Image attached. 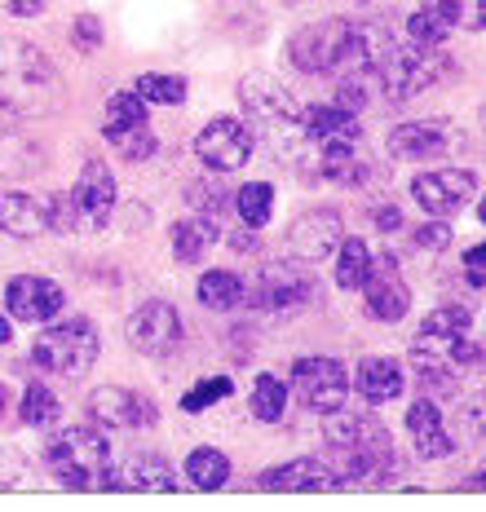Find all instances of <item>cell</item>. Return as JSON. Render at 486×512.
I'll list each match as a JSON object with an SVG mask.
<instances>
[{
	"mask_svg": "<svg viewBox=\"0 0 486 512\" xmlns=\"http://www.w3.org/2000/svg\"><path fill=\"white\" fill-rule=\"evenodd\" d=\"M327 464L341 477V486H385L403 473L398 446L389 429L372 415H327L323 424Z\"/></svg>",
	"mask_w": 486,
	"mask_h": 512,
	"instance_id": "cell-1",
	"label": "cell"
},
{
	"mask_svg": "<svg viewBox=\"0 0 486 512\" xmlns=\"http://www.w3.org/2000/svg\"><path fill=\"white\" fill-rule=\"evenodd\" d=\"M380 40L372 27L350 23V18H327V23L301 27L297 36L288 40L283 58L292 62L305 76H376V53Z\"/></svg>",
	"mask_w": 486,
	"mask_h": 512,
	"instance_id": "cell-2",
	"label": "cell"
},
{
	"mask_svg": "<svg viewBox=\"0 0 486 512\" xmlns=\"http://www.w3.org/2000/svg\"><path fill=\"white\" fill-rule=\"evenodd\" d=\"M67 84L49 53H40L27 40H5L0 45V106L18 120H40V115L62 111Z\"/></svg>",
	"mask_w": 486,
	"mask_h": 512,
	"instance_id": "cell-3",
	"label": "cell"
},
{
	"mask_svg": "<svg viewBox=\"0 0 486 512\" xmlns=\"http://www.w3.org/2000/svg\"><path fill=\"white\" fill-rule=\"evenodd\" d=\"M239 106L248 111L252 137H261L279 159H301V151H314L310 137H305V106L274 76H261V71L243 76Z\"/></svg>",
	"mask_w": 486,
	"mask_h": 512,
	"instance_id": "cell-4",
	"label": "cell"
},
{
	"mask_svg": "<svg viewBox=\"0 0 486 512\" xmlns=\"http://www.w3.org/2000/svg\"><path fill=\"white\" fill-rule=\"evenodd\" d=\"M451 76V58L442 45H420V40H380L376 53V84L389 102H411L416 93L433 89L438 80Z\"/></svg>",
	"mask_w": 486,
	"mask_h": 512,
	"instance_id": "cell-5",
	"label": "cell"
},
{
	"mask_svg": "<svg viewBox=\"0 0 486 512\" xmlns=\"http://www.w3.org/2000/svg\"><path fill=\"white\" fill-rule=\"evenodd\" d=\"M45 468L58 477L67 490H107L111 486V442L93 424L58 433L45 451Z\"/></svg>",
	"mask_w": 486,
	"mask_h": 512,
	"instance_id": "cell-6",
	"label": "cell"
},
{
	"mask_svg": "<svg viewBox=\"0 0 486 512\" xmlns=\"http://www.w3.org/2000/svg\"><path fill=\"white\" fill-rule=\"evenodd\" d=\"M98 327L89 318H71V323H58L49 332L36 336L31 345V358H36L40 371L49 376H62V380H80L89 376V367L98 362Z\"/></svg>",
	"mask_w": 486,
	"mask_h": 512,
	"instance_id": "cell-7",
	"label": "cell"
},
{
	"mask_svg": "<svg viewBox=\"0 0 486 512\" xmlns=\"http://www.w3.org/2000/svg\"><path fill=\"white\" fill-rule=\"evenodd\" d=\"M314 296H319L314 274L292 261H270L248 287V301L257 309H266V314H279V318L301 314L305 305H314Z\"/></svg>",
	"mask_w": 486,
	"mask_h": 512,
	"instance_id": "cell-8",
	"label": "cell"
},
{
	"mask_svg": "<svg viewBox=\"0 0 486 512\" xmlns=\"http://www.w3.org/2000/svg\"><path fill=\"white\" fill-rule=\"evenodd\" d=\"M292 384H297V398L314 415L341 411L345 398H350V371H345L336 358H323V354L292 362Z\"/></svg>",
	"mask_w": 486,
	"mask_h": 512,
	"instance_id": "cell-9",
	"label": "cell"
},
{
	"mask_svg": "<svg viewBox=\"0 0 486 512\" xmlns=\"http://www.w3.org/2000/svg\"><path fill=\"white\" fill-rule=\"evenodd\" d=\"M473 195H478V177L464 173V168H433V173H420L411 181V199H416L420 208H425V217H456L473 204Z\"/></svg>",
	"mask_w": 486,
	"mask_h": 512,
	"instance_id": "cell-10",
	"label": "cell"
},
{
	"mask_svg": "<svg viewBox=\"0 0 486 512\" xmlns=\"http://www.w3.org/2000/svg\"><path fill=\"white\" fill-rule=\"evenodd\" d=\"M252 128L235 120V115H217V120L204 124V133L195 137V155L204 159V168H213V173H235V168L248 164L252 155Z\"/></svg>",
	"mask_w": 486,
	"mask_h": 512,
	"instance_id": "cell-11",
	"label": "cell"
},
{
	"mask_svg": "<svg viewBox=\"0 0 486 512\" xmlns=\"http://www.w3.org/2000/svg\"><path fill=\"white\" fill-rule=\"evenodd\" d=\"M182 336H186L182 314L168 301H142L129 318V345L146 358H168L182 345Z\"/></svg>",
	"mask_w": 486,
	"mask_h": 512,
	"instance_id": "cell-12",
	"label": "cell"
},
{
	"mask_svg": "<svg viewBox=\"0 0 486 512\" xmlns=\"http://www.w3.org/2000/svg\"><path fill=\"white\" fill-rule=\"evenodd\" d=\"M71 195V208H76V230H102L111 226V212H115V177L102 159H89L84 173L76 181Z\"/></svg>",
	"mask_w": 486,
	"mask_h": 512,
	"instance_id": "cell-13",
	"label": "cell"
},
{
	"mask_svg": "<svg viewBox=\"0 0 486 512\" xmlns=\"http://www.w3.org/2000/svg\"><path fill=\"white\" fill-rule=\"evenodd\" d=\"M345 239V221L336 208H310L288 226V248L301 261H327Z\"/></svg>",
	"mask_w": 486,
	"mask_h": 512,
	"instance_id": "cell-14",
	"label": "cell"
},
{
	"mask_svg": "<svg viewBox=\"0 0 486 512\" xmlns=\"http://www.w3.org/2000/svg\"><path fill=\"white\" fill-rule=\"evenodd\" d=\"M89 415H93V424H107V429H142V424L160 420V411H155L151 398H142V393H133V389H120V384L93 389Z\"/></svg>",
	"mask_w": 486,
	"mask_h": 512,
	"instance_id": "cell-15",
	"label": "cell"
},
{
	"mask_svg": "<svg viewBox=\"0 0 486 512\" xmlns=\"http://www.w3.org/2000/svg\"><path fill=\"white\" fill-rule=\"evenodd\" d=\"M363 305H367V314H372L376 323H403L407 318L411 287L403 283V274H398L394 256L372 261V274L363 279Z\"/></svg>",
	"mask_w": 486,
	"mask_h": 512,
	"instance_id": "cell-16",
	"label": "cell"
},
{
	"mask_svg": "<svg viewBox=\"0 0 486 512\" xmlns=\"http://www.w3.org/2000/svg\"><path fill=\"white\" fill-rule=\"evenodd\" d=\"M305 137L314 151H354L363 142V124L354 111L327 102V106H305Z\"/></svg>",
	"mask_w": 486,
	"mask_h": 512,
	"instance_id": "cell-17",
	"label": "cell"
},
{
	"mask_svg": "<svg viewBox=\"0 0 486 512\" xmlns=\"http://www.w3.org/2000/svg\"><path fill=\"white\" fill-rule=\"evenodd\" d=\"M62 287L54 279H40V274H18L5 292V305L18 323H49V318L62 309Z\"/></svg>",
	"mask_w": 486,
	"mask_h": 512,
	"instance_id": "cell-18",
	"label": "cell"
},
{
	"mask_svg": "<svg viewBox=\"0 0 486 512\" xmlns=\"http://www.w3.org/2000/svg\"><path fill=\"white\" fill-rule=\"evenodd\" d=\"M389 155L407 159V164H420V159H438L447 155L451 146V124L447 120H407L389 133Z\"/></svg>",
	"mask_w": 486,
	"mask_h": 512,
	"instance_id": "cell-19",
	"label": "cell"
},
{
	"mask_svg": "<svg viewBox=\"0 0 486 512\" xmlns=\"http://www.w3.org/2000/svg\"><path fill=\"white\" fill-rule=\"evenodd\" d=\"M257 490H341V477L332 473L327 460H288V464H274L257 477Z\"/></svg>",
	"mask_w": 486,
	"mask_h": 512,
	"instance_id": "cell-20",
	"label": "cell"
},
{
	"mask_svg": "<svg viewBox=\"0 0 486 512\" xmlns=\"http://www.w3.org/2000/svg\"><path fill=\"white\" fill-rule=\"evenodd\" d=\"M407 433L425 460H447V455L456 451V442H451V433H447V424H442V411L433 398H416L407 407Z\"/></svg>",
	"mask_w": 486,
	"mask_h": 512,
	"instance_id": "cell-21",
	"label": "cell"
},
{
	"mask_svg": "<svg viewBox=\"0 0 486 512\" xmlns=\"http://www.w3.org/2000/svg\"><path fill=\"white\" fill-rule=\"evenodd\" d=\"M354 389H358V398H367L372 407H385V402H394V398H403V389H407V380H403V367H398L394 358H363L358 362V371H354Z\"/></svg>",
	"mask_w": 486,
	"mask_h": 512,
	"instance_id": "cell-22",
	"label": "cell"
},
{
	"mask_svg": "<svg viewBox=\"0 0 486 512\" xmlns=\"http://www.w3.org/2000/svg\"><path fill=\"white\" fill-rule=\"evenodd\" d=\"M107 490H177V473L160 455H133L124 468H111Z\"/></svg>",
	"mask_w": 486,
	"mask_h": 512,
	"instance_id": "cell-23",
	"label": "cell"
},
{
	"mask_svg": "<svg viewBox=\"0 0 486 512\" xmlns=\"http://www.w3.org/2000/svg\"><path fill=\"white\" fill-rule=\"evenodd\" d=\"M0 230L14 239H36L45 226V208L31 195H0Z\"/></svg>",
	"mask_w": 486,
	"mask_h": 512,
	"instance_id": "cell-24",
	"label": "cell"
},
{
	"mask_svg": "<svg viewBox=\"0 0 486 512\" xmlns=\"http://www.w3.org/2000/svg\"><path fill=\"white\" fill-rule=\"evenodd\" d=\"M473 332V309L464 305H442L433 309V314L420 323V340H433V345H456V340H464Z\"/></svg>",
	"mask_w": 486,
	"mask_h": 512,
	"instance_id": "cell-25",
	"label": "cell"
},
{
	"mask_svg": "<svg viewBox=\"0 0 486 512\" xmlns=\"http://www.w3.org/2000/svg\"><path fill=\"white\" fill-rule=\"evenodd\" d=\"M137 128H151L146 98L137 89L111 93V102H107V142H115V137H124V133H137Z\"/></svg>",
	"mask_w": 486,
	"mask_h": 512,
	"instance_id": "cell-26",
	"label": "cell"
},
{
	"mask_svg": "<svg viewBox=\"0 0 486 512\" xmlns=\"http://www.w3.org/2000/svg\"><path fill=\"white\" fill-rule=\"evenodd\" d=\"M217 243V221L208 217H190V221H177L173 226V256L186 265L204 261V252Z\"/></svg>",
	"mask_w": 486,
	"mask_h": 512,
	"instance_id": "cell-27",
	"label": "cell"
},
{
	"mask_svg": "<svg viewBox=\"0 0 486 512\" xmlns=\"http://www.w3.org/2000/svg\"><path fill=\"white\" fill-rule=\"evenodd\" d=\"M199 301L208 309H239L248 301V283H243L235 270H208L204 279H199Z\"/></svg>",
	"mask_w": 486,
	"mask_h": 512,
	"instance_id": "cell-28",
	"label": "cell"
},
{
	"mask_svg": "<svg viewBox=\"0 0 486 512\" xmlns=\"http://www.w3.org/2000/svg\"><path fill=\"white\" fill-rule=\"evenodd\" d=\"M45 164V151L18 133H0V177H31Z\"/></svg>",
	"mask_w": 486,
	"mask_h": 512,
	"instance_id": "cell-29",
	"label": "cell"
},
{
	"mask_svg": "<svg viewBox=\"0 0 486 512\" xmlns=\"http://www.w3.org/2000/svg\"><path fill=\"white\" fill-rule=\"evenodd\" d=\"M186 482L195 490H217L230 482V460L217 451V446H199V451L186 455Z\"/></svg>",
	"mask_w": 486,
	"mask_h": 512,
	"instance_id": "cell-30",
	"label": "cell"
},
{
	"mask_svg": "<svg viewBox=\"0 0 486 512\" xmlns=\"http://www.w3.org/2000/svg\"><path fill=\"white\" fill-rule=\"evenodd\" d=\"M336 287H345V292H358L363 279L372 274V248H367L363 239H341V248H336Z\"/></svg>",
	"mask_w": 486,
	"mask_h": 512,
	"instance_id": "cell-31",
	"label": "cell"
},
{
	"mask_svg": "<svg viewBox=\"0 0 486 512\" xmlns=\"http://www.w3.org/2000/svg\"><path fill=\"white\" fill-rule=\"evenodd\" d=\"M283 411H288V384L279 376H270V371H261V376L252 380V415H257L261 424H279Z\"/></svg>",
	"mask_w": 486,
	"mask_h": 512,
	"instance_id": "cell-32",
	"label": "cell"
},
{
	"mask_svg": "<svg viewBox=\"0 0 486 512\" xmlns=\"http://www.w3.org/2000/svg\"><path fill=\"white\" fill-rule=\"evenodd\" d=\"M235 212L248 230H261L274 212V186H266V181H248V186H239L235 190Z\"/></svg>",
	"mask_w": 486,
	"mask_h": 512,
	"instance_id": "cell-33",
	"label": "cell"
},
{
	"mask_svg": "<svg viewBox=\"0 0 486 512\" xmlns=\"http://www.w3.org/2000/svg\"><path fill=\"white\" fill-rule=\"evenodd\" d=\"M18 415H23L27 429H49V424L58 420L54 389H49V384H40V380H31L27 389H23V407H18Z\"/></svg>",
	"mask_w": 486,
	"mask_h": 512,
	"instance_id": "cell-34",
	"label": "cell"
},
{
	"mask_svg": "<svg viewBox=\"0 0 486 512\" xmlns=\"http://www.w3.org/2000/svg\"><path fill=\"white\" fill-rule=\"evenodd\" d=\"M221 177H226V173H213V168H208V177L204 181H190V190H186V199L195 204V212H199V217H208V221H221V212H226V204H230Z\"/></svg>",
	"mask_w": 486,
	"mask_h": 512,
	"instance_id": "cell-35",
	"label": "cell"
},
{
	"mask_svg": "<svg viewBox=\"0 0 486 512\" xmlns=\"http://www.w3.org/2000/svg\"><path fill=\"white\" fill-rule=\"evenodd\" d=\"M407 31H411V40H420V45H442V40L451 36V23L438 14V5H433V0H425V5L407 18Z\"/></svg>",
	"mask_w": 486,
	"mask_h": 512,
	"instance_id": "cell-36",
	"label": "cell"
},
{
	"mask_svg": "<svg viewBox=\"0 0 486 512\" xmlns=\"http://www.w3.org/2000/svg\"><path fill=\"white\" fill-rule=\"evenodd\" d=\"M230 393H235V380H226V376H208V380H199L190 393H182V411H186V415H199V411L213 407V402L230 398Z\"/></svg>",
	"mask_w": 486,
	"mask_h": 512,
	"instance_id": "cell-37",
	"label": "cell"
},
{
	"mask_svg": "<svg viewBox=\"0 0 486 512\" xmlns=\"http://www.w3.org/2000/svg\"><path fill=\"white\" fill-rule=\"evenodd\" d=\"M146 102H160V106H177L186 98V80L182 76H137L133 84Z\"/></svg>",
	"mask_w": 486,
	"mask_h": 512,
	"instance_id": "cell-38",
	"label": "cell"
},
{
	"mask_svg": "<svg viewBox=\"0 0 486 512\" xmlns=\"http://www.w3.org/2000/svg\"><path fill=\"white\" fill-rule=\"evenodd\" d=\"M40 208H45V226L49 230H62V234L76 230V208H71V195H45V199H40Z\"/></svg>",
	"mask_w": 486,
	"mask_h": 512,
	"instance_id": "cell-39",
	"label": "cell"
},
{
	"mask_svg": "<svg viewBox=\"0 0 486 512\" xmlns=\"http://www.w3.org/2000/svg\"><path fill=\"white\" fill-rule=\"evenodd\" d=\"M411 239H416L420 252H447V248H451V226L433 217V221H425V226L411 234Z\"/></svg>",
	"mask_w": 486,
	"mask_h": 512,
	"instance_id": "cell-40",
	"label": "cell"
},
{
	"mask_svg": "<svg viewBox=\"0 0 486 512\" xmlns=\"http://www.w3.org/2000/svg\"><path fill=\"white\" fill-rule=\"evenodd\" d=\"M115 151H120L124 159H146V155H155V133L151 128H137V133H124V137H115Z\"/></svg>",
	"mask_w": 486,
	"mask_h": 512,
	"instance_id": "cell-41",
	"label": "cell"
},
{
	"mask_svg": "<svg viewBox=\"0 0 486 512\" xmlns=\"http://www.w3.org/2000/svg\"><path fill=\"white\" fill-rule=\"evenodd\" d=\"M71 45L76 49H84V53H93L102 45V23L93 14H80L76 23H71Z\"/></svg>",
	"mask_w": 486,
	"mask_h": 512,
	"instance_id": "cell-42",
	"label": "cell"
},
{
	"mask_svg": "<svg viewBox=\"0 0 486 512\" xmlns=\"http://www.w3.org/2000/svg\"><path fill=\"white\" fill-rule=\"evenodd\" d=\"M464 274H469L473 287H486V243H473V248L464 252Z\"/></svg>",
	"mask_w": 486,
	"mask_h": 512,
	"instance_id": "cell-43",
	"label": "cell"
},
{
	"mask_svg": "<svg viewBox=\"0 0 486 512\" xmlns=\"http://www.w3.org/2000/svg\"><path fill=\"white\" fill-rule=\"evenodd\" d=\"M45 9V0H9V14L14 18H31V14H40Z\"/></svg>",
	"mask_w": 486,
	"mask_h": 512,
	"instance_id": "cell-44",
	"label": "cell"
},
{
	"mask_svg": "<svg viewBox=\"0 0 486 512\" xmlns=\"http://www.w3.org/2000/svg\"><path fill=\"white\" fill-rule=\"evenodd\" d=\"M376 226L380 230H398L403 226V217H398V208H376Z\"/></svg>",
	"mask_w": 486,
	"mask_h": 512,
	"instance_id": "cell-45",
	"label": "cell"
},
{
	"mask_svg": "<svg viewBox=\"0 0 486 512\" xmlns=\"http://www.w3.org/2000/svg\"><path fill=\"white\" fill-rule=\"evenodd\" d=\"M464 490H486V460L473 468V473H464V482H460Z\"/></svg>",
	"mask_w": 486,
	"mask_h": 512,
	"instance_id": "cell-46",
	"label": "cell"
},
{
	"mask_svg": "<svg viewBox=\"0 0 486 512\" xmlns=\"http://www.w3.org/2000/svg\"><path fill=\"white\" fill-rule=\"evenodd\" d=\"M257 230H243V234H235V248L239 252H257V239H252Z\"/></svg>",
	"mask_w": 486,
	"mask_h": 512,
	"instance_id": "cell-47",
	"label": "cell"
},
{
	"mask_svg": "<svg viewBox=\"0 0 486 512\" xmlns=\"http://www.w3.org/2000/svg\"><path fill=\"white\" fill-rule=\"evenodd\" d=\"M9 336H14V323H9V318L0 314V345H9Z\"/></svg>",
	"mask_w": 486,
	"mask_h": 512,
	"instance_id": "cell-48",
	"label": "cell"
},
{
	"mask_svg": "<svg viewBox=\"0 0 486 512\" xmlns=\"http://www.w3.org/2000/svg\"><path fill=\"white\" fill-rule=\"evenodd\" d=\"M9 120H14V115H9L5 106H0V133H5V128H9Z\"/></svg>",
	"mask_w": 486,
	"mask_h": 512,
	"instance_id": "cell-49",
	"label": "cell"
},
{
	"mask_svg": "<svg viewBox=\"0 0 486 512\" xmlns=\"http://www.w3.org/2000/svg\"><path fill=\"white\" fill-rule=\"evenodd\" d=\"M5 407H9V389L0 384V415H5Z\"/></svg>",
	"mask_w": 486,
	"mask_h": 512,
	"instance_id": "cell-50",
	"label": "cell"
},
{
	"mask_svg": "<svg viewBox=\"0 0 486 512\" xmlns=\"http://www.w3.org/2000/svg\"><path fill=\"white\" fill-rule=\"evenodd\" d=\"M478 217H482V226H486V195H482V204H478Z\"/></svg>",
	"mask_w": 486,
	"mask_h": 512,
	"instance_id": "cell-51",
	"label": "cell"
},
{
	"mask_svg": "<svg viewBox=\"0 0 486 512\" xmlns=\"http://www.w3.org/2000/svg\"><path fill=\"white\" fill-rule=\"evenodd\" d=\"M482 31H486V9H482Z\"/></svg>",
	"mask_w": 486,
	"mask_h": 512,
	"instance_id": "cell-52",
	"label": "cell"
},
{
	"mask_svg": "<svg viewBox=\"0 0 486 512\" xmlns=\"http://www.w3.org/2000/svg\"><path fill=\"white\" fill-rule=\"evenodd\" d=\"M482 128H486V106H482Z\"/></svg>",
	"mask_w": 486,
	"mask_h": 512,
	"instance_id": "cell-53",
	"label": "cell"
}]
</instances>
